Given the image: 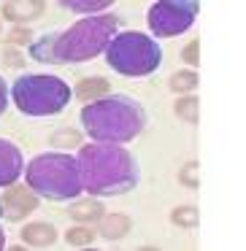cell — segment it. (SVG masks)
Listing matches in <instances>:
<instances>
[{
    "label": "cell",
    "mask_w": 246,
    "mask_h": 251,
    "mask_svg": "<svg viewBox=\"0 0 246 251\" xmlns=\"http://www.w3.org/2000/svg\"><path fill=\"white\" fill-rule=\"evenodd\" d=\"M0 216H3V202H0Z\"/></svg>",
    "instance_id": "27"
},
{
    "label": "cell",
    "mask_w": 246,
    "mask_h": 251,
    "mask_svg": "<svg viewBox=\"0 0 246 251\" xmlns=\"http://www.w3.org/2000/svg\"><path fill=\"white\" fill-rule=\"evenodd\" d=\"M109 92V81L103 76H92V78H84V81L76 84V95L82 100H95V98H103Z\"/></svg>",
    "instance_id": "14"
},
{
    "label": "cell",
    "mask_w": 246,
    "mask_h": 251,
    "mask_svg": "<svg viewBox=\"0 0 246 251\" xmlns=\"http://www.w3.org/2000/svg\"><path fill=\"white\" fill-rule=\"evenodd\" d=\"M170 219H173L176 224H181V227H195L197 224V208L181 205V208H176V211L170 213Z\"/></svg>",
    "instance_id": "17"
},
{
    "label": "cell",
    "mask_w": 246,
    "mask_h": 251,
    "mask_svg": "<svg viewBox=\"0 0 246 251\" xmlns=\"http://www.w3.org/2000/svg\"><path fill=\"white\" fill-rule=\"evenodd\" d=\"M71 100V87L57 76L27 73L14 81V103L27 116H52L60 114Z\"/></svg>",
    "instance_id": "5"
},
{
    "label": "cell",
    "mask_w": 246,
    "mask_h": 251,
    "mask_svg": "<svg viewBox=\"0 0 246 251\" xmlns=\"http://www.w3.org/2000/svg\"><path fill=\"white\" fill-rule=\"evenodd\" d=\"M62 6L68 11H79V14H92V11H103L109 8V0H62Z\"/></svg>",
    "instance_id": "15"
},
{
    "label": "cell",
    "mask_w": 246,
    "mask_h": 251,
    "mask_svg": "<svg viewBox=\"0 0 246 251\" xmlns=\"http://www.w3.org/2000/svg\"><path fill=\"white\" fill-rule=\"evenodd\" d=\"M22 149L6 138H0V186H11L22 176Z\"/></svg>",
    "instance_id": "9"
},
{
    "label": "cell",
    "mask_w": 246,
    "mask_h": 251,
    "mask_svg": "<svg viewBox=\"0 0 246 251\" xmlns=\"http://www.w3.org/2000/svg\"><path fill=\"white\" fill-rule=\"evenodd\" d=\"M6 100H8V92H6V81L0 78V114L6 111Z\"/></svg>",
    "instance_id": "24"
},
{
    "label": "cell",
    "mask_w": 246,
    "mask_h": 251,
    "mask_svg": "<svg viewBox=\"0 0 246 251\" xmlns=\"http://www.w3.org/2000/svg\"><path fill=\"white\" fill-rule=\"evenodd\" d=\"M116 27H119V19L111 17V14L79 19L65 33H52L44 41L33 44L30 54L41 62H57V65L87 62L98 57L103 49H109V44L116 35Z\"/></svg>",
    "instance_id": "1"
},
{
    "label": "cell",
    "mask_w": 246,
    "mask_h": 251,
    "mask_svg": "<svg viewBox=\"0 0 246 251\" xmlns=\"http://www.w3.org/2000/svg\"><path fill=\"white\" fill-rule=\"evenodd\" d=\"M44 14V3L38 0H22V3H6L3 6V17L11 22H33Z\"/></svg>",
    "instance_id": "10"
},
{
    "label": "cell",
    "mask_w": 246,
    "mask_h": 251,
    "mask_svg": "<svg viewBox=\"0 0 246 251\" xmlns=\"http://www.w3.org/2000/svg\"><path fill=\"white\" fill-rule=\"evenodd\" d=\"M65 238H68V243H73V246H89L95 240V232L89 227H73L65 232Z\"/></svg>",
    "instance_id": "18"
},
{
    "label": "cell",
    "mask_w": 246,
    "mask_h": 251,
    "mask_svg": "<svg viewBox=\"0 0 246 251\" xmlns=\"http://www.w3.org/2000/svg\"><path fill=\"white\" fill-rule=\"evenodd\" d=\"M197 60H200V44L197 41H190L184 49V62H190V65H197Z\"/></svg>",
    "instance_id": "21"
},
{
    "label": "cell",
    "mask_w": 246,
    "mask_h": 251,
    "mask_svg": "<svg viewBox=\"0 0 246 251\" xmlns=\"http://www.w3.org/2000/svg\"><path fill=\"white\" fill-rule=\"evenodd\" d=\"M103 205H100L98 200H82V202H73L71 205V211H68V216H73L76 222H95V219H100L103 216Z\"/></svg>",
    "instance_id": "13"
},
{
    "label": "cell",
    "mask_w": 246,
    "mask_h": 251,
    "mask_svg": "<svg viewBox=\"0 0 246 251\" xmlns=\"http://www.w3.org/2000/svg\"><path fill=\"white\" fill-rule=\"evenodd\" d=\"M22 240L35 249H44V246H52L57 240V229L52 224H44V222H35V224H27L22 229Z\"/></svg>",
    "instance_id": "11"
},
{
    "label": "cell",
    "mask_w": 246,
    "mask_h": 251,
    "mask_svg": "<svg viewBox=\"0 0 246 251\" xmlns=\"http://www.w3.org/2000/svg\"><path fill=\"white\" fill-rule=\"evenodd\" d=\"M25 176H27L30 189L44 195L46 200H73L84 189L79 159L60 151H49V154L35 157L27 165Z\"/></svg>",
    "instance_id": "4"
},
{
    "label": "cell",
    "mask_w": 246,
    "mask_h": 251,
    "mask_svg": "<svg viewBox=\"0 0 246 251\" xmlns=\"http://www.w3.org/2000/svg\"><path fill=\"white\" fill-rule=\"evenodd\" d=\"M6 246V232H3V227H0V249Z\"/></svg>",
    "instance_id": "26"
},
{
    "label": "cell",
    "mask_w": 246,
    "mask_h": 251,
    "mask_svg": "<svg viewBox=\"0 0 246 251\" xmlns=\"http://www.w3.org/2000/svg\"><path fill=\"white\" fill-rule=\"evenodd\" d=\"M52 143H55L57 149H68V146H79L82 143V135L79 132H57L55 138H52Z\"/></svg>",
    "instance_id": "20"
},
{
    "label": "cell",
    "mask_w": 246,
    "mask_h": 251,
    "mask_svg": "<svg viewBox=\"0 0 246 251\" xmlns=\"http://www.w3.org/2000/svg\"><path fill=\"white\" fill-rule=\"evenodd\" d=\"M197 11L200 6L195 0H163L149 8L146 22L157 38H170V35H181L184 30H190Z\"/></svg>",
    "instance_id": "7"
},
{
    "label": "cell",
    "mask_w": 246,
    "mask_h": 251,
    "mask_svg": "<svg viewBox=\"0 0 246 251\" xmlns=\"http://www.w3.org/2000/svg\"><path fill=\"white\" fill-rule=\"evenodd\" d=\"M82 122L87 132L100 143H125L133 141L146 125V114L133 98L109 95L95 100L82 111Z\"/></svg>",
    "instance_id": "3"
},
{
    "label": "cell",
    "mask_w": 246,
    "mask_h": 251,
    "mask_svg": "<svg viewBox=\"0 0 246 251\" xmlns=\"http://www.w3.org/2000/svg\"><path fill=\"white\" fill-rule=\"evenodd\" d=\"M100 232L109 240L125 238V235L130 232V219H127L125 213H109V216L103 219V224H100Z\"/></svg>",
    "instance_id": "12"
},
{
    "label": "cell",
    "mask_w": 246,
    "mask_h": 251,
    "mask_svg": "<svg viewBox=\"0 0 246 251\" xmlns=\"http://www.w3.org/2000/svg\"><path fill=\"white\" fill-rule=\"evenodd\" d=\"M163 62V49L157 41L143 33H122L109 44V65L122 76H149Z\"/></svg>",
    "instance_id": "6"
},
{
    "label": "cell",
    "mask_w": 246,
    "mask_h": 251,
    "mask_svg": "<svg viewBox=\"0 0 246 251\" xmlns=\"http://www.w3.org/2000/svg\"><path fill=\"white\" fill-rule=\"evenodd\" d=\"M30 38H33V33H30V30H25V27H22V30L17 27L11 35H8V41H11V44H27Z\"/></svg>",
    "instance_id": "23"
},
{
    "label": "cell",
    "mask_w": 246,
    "mask_h": 251,
    "mask_svg": "<svg viewBox=\"0 0 246 251\" xmlns=\"http://www.w3.org/2000/svg\"><path fill=\"white\" fill-rule=\"evenodd\" d=\"M8 65H14V68L22 65V57H19V54H8Z\"/></svg>",
    "instance_id": "25"
},
{
    "label": "cell",
    "mask_w": 246,
    "mask_h": 251,
    "mask_svg": "<svg viewBox=\"0 0 246 251\" xmlns=\"http://www.w3.org/2000/svg\"><path fill=\"white\" fill-rule=\"evenodd\" d=\"M38 208V197L33 195L25 186H11V189L3 195V213H6L11 222H19L27 213H33Z\"/></svg>",
    "instance_id": "8"
},
{
    "label": "cell",
    "mask_w": 246,
    "mask_h": 251,
    "mask_svg": "<svg viewBox=\"0 0 246 251\" xmlns=\"http://www.w3.org/2000/svg\"><path fill=\"white\" fill-rule=\"evenodd\" d=\"M197 165H187L184 168V173H181V181H184L187 186H197Z\"/></svg>",
    "instance_id": "22"
},
{
    "label": "cell",
    "mask_w": 246,
    "mask_h": 251,
    "mask_svg": "<svg viewBox=\"0 0 246 251\" xmlns=\"http://www.w3.org/2000/svg\"><path fill=\"white\" fill-rule=\"evenodd\" d=\"M76 159L84 186L92 195H125L138 184V162L127 149L111 146V143H87L79 149Z\"/></svg>",
    "instance_id": "2"
},
{
    "label": "cell",
    "mask_w": 246,
    "mask_h": 251,
    "mask_svg": "<svg viewBox=\"0 0 246 251\" xmlns=\"http://www.w3.org/2000/svg\"><path fill=\"white\" fill-rule=\"evenodd\" d=\"M195 87H197V73H192V71H181L170 76V89L173 92H190Z\"/></svg>",
    "instance_id": "16"
},
{
    "label": "cell",
    "mask_w": 246,
    "mask_h": 251,
    "mask_svg": "<svg viewBox=\"0 0 246 251\" xmlns=\"http://www.w3.org/2000/svg\"><path fill=\"white\" fill-rule=\"evenodd\" d=\"M176 114L184 122H197V100L195 98H181L176 103Z\"/></svg>",
    "instance_id": "19"
}]
</instances>
